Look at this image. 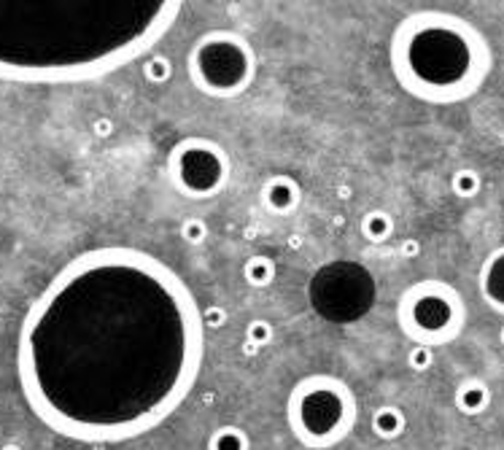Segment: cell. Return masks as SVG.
<instances>
[{
	"label": "cell",
	"instance_id": "1",
	"mask_svg": "<svg viewBox=\"0 0 504 450\" xmlns=\"http://www.w3.org/2000/svg\"><path fill=\"white\" fill-rule=\"evenodd\" d=\"M202 353V310L181 275L146 251L105 246L68 262L30 305L17 375L52 431L116 442L178 410Z\"/></svg>",
	"mask_w": 504,
	"mask_h": 450
},
{
	"label": "cell",
	"instance_id": "2",
	"mask_svg": "<svg viewBox=\"0 0 504 450\" xmlns=\"http://www.w3.org/2000/svg\"><path fill=\"white\" fill-rule=\"evenodd\" d=\"M178 17L176 0H0V79H100L154 49Z\"/></svg>",
	"mask_w": 504,
	"mask_h": 450
},
{
	"label": "cell",
	"instance_id": "3",
	"mask_svg": "<svg viewBox=\"0 0 504 450\" xmlns=\"http://www.w3.org/2000/svg\"><path fill=\"white\" fill-rule=\"evenodd\" d=\"M391 68L410 95L445 102L466 98L480 86L488 57L480 36L461 20L418 14L397 27Z\"/></svg>",
	"mask_w": 504,
	"mask_h": 450
},
{
	"label": "cell",
	"instance_id": "4",
	"mask_svg": "<svg viewBox=\"0 0 504 450\" xmlns=\"http://www.w3.org/2000/svg\"><path fill=\"white\" fill-rule=\"evenodd\" d=\"M356 396L335 375H307L289 396V429L305 448L323 450L343 442L356 424Z\"/></svg>",
	"mask_w": 504,
	"mask_h": 450
},
{
	"label": "cell",
	"instance_id": "5",
	"mask_svg": "<svg viewBox=\"0 0 504 450\" xmlns=\"http://www.w3.org/2000/svg\"><path fill=\"white\" fill-rule=\"evenodd\" d=\"M189 79L205 98H240L257 79L254 46L232 30H213L202 36L189 52Z\"/></svg>",
	"mask_w": 504,
	"mask_h": 450
},
{
	"label": "cell",
	"instance_id": "6",
	"mask_svg": "<svg viewBox=\"0 0 504 450\" xmlns=\"http://www.w3.org/2000/svg\"><path fill=\"white\" fill-rule=\"evenodd\" d=\"M399 324L418 346L445 343L459 334L461 300L445 284H415L399 302Z\"/></svg>",
	"mask_w": 504,
	"mask_h": 450
},
{
	"label": "cell",
	"instance_id": "7",
	"mask_svg": "<svg viewBox=\"0 0 504 450\" xmlns=\"http://www.w3.org/2000/svg\"><path fill=\"white\" fill-rule=\"evenodd\" d=\"M167 176L183 197H216L229 178V160L219 143L208 138H186L173 146Z\"/></svg>",
	"mask_w": 504,
	"mask_h": 450
},
{
	"label": "cell",
	"instance_id": "8",
	"mask_svg": "<svg viewBox=\"0 0 504 450\" xmlns=\"http://www.w3.org/2000/svg\"><path fill=\"white\" fill-rule=\"evenodd\" d=\"M300 197H303L300 184L294 178H289V176H273V178H267V184L262 189L264 205L273 213H281V216L291 213L300 205Z\"/></svg>",
	"mask_w": 504,
	"mask_h": 450
},
{
	"label": "cell",
	"instance_id": "9",
	"mask_svg": "<svg viewBox=\"0 0 504 450\" xmlns=\"http://www.w3.org/2000/svg\"><path fill=\"white\" fill-rule=\"evenodd\" d=\"M372 431L381 440H397L404 431V412L394 405H383L372 412Z\"/></svg>",
	"mask_w": 504,
	"mask_h": 450
},
{
	"label": "cell",
	"instance_id": "10",
	"mask_svg": "<svg viewBox=\"0 0 504 450\" xmlns=\"http://www.w3.org/2000/svg\"><path fill=\"white\" fill-rule=\"evenodd\" d=\"M488 402H491V391L485 389L480 380H466L456 391V405L461 412H469V415L483 412L488 408Z\"/></svg>",
	"mask_w": 504,
	"mask_h": 450
},
{
	"label": "cell",
	"instance_id": "11",
	"mask_svg": "<svg viewBox=\"0 0 504 450\" xmlns=\"http://www.w3.org/2000/svg\"><path fill=\"white\" fill-rule=\"evenodd\" d=\"M208 450H251V437L240 426H222L211 434Z\"/></svg>",
	"mask_w": 504,
	"mask_h": 450
},
{
	"label": "cell",
	"instance_id": "12",
	"mask_svg": "<svg viewBox=\"0 0 504 450\" xmlns=\"http://www.w3.org/2000/svg\"><path fill=\"white\" fill-rule=\"evenodd\" d=\"M391 232H394V222L383 210H369L362 219V235L369 243H383L391 238Z\"/></svg>",
	"mask_w": 504,
	"mask_h": 450
},
{
	"label": "cell",
	"instance_id": "13",
	"mask_svg": "<svg viewBox=\"0 0 504 450\" xmlns=\"http://www.w3.org/2000/svg\"><path fill=\"white\" fill-rule=\"evenodd\" d=\"M243 275H245V281H248L251 286L264 288L270 286L273 278H275V265H273V259H267V256H251V259L243 265Z\"/></svg>",
	"mask_w": 504,
	"mask_h": 450
},
{
	"label": "cell",
	"instance_id": "14",
	"mask_svg": "<svg viewBox=\"0 0 504 450\" xmlns=\"http://www.w3.org/2000/svg\"><path fill=\"white\" fill-rule=\"evenodd\" d=\"M143 76L151 84H165L173 76V65L165 54H148L143 60Z\"/></svg>",
	"mask_w": 504,
	"mask_h": 450
},
{
	"label": "cell",
	"instance_id": "15",
	"mask_svg": "<svg viewBox=\"0 0 504 450\" xmlns=\"http://www.w3.org/2000/svg\"><path fill=\"white\" fill-rule=\"evenodd\" d=\"M245 337H248V350L254 353V348H259V346H267L270 340H273V327H270V321H264V318H254L248 329H245Z\"/></svg>",
	"mask_w": 504,
	"mask_h": 450
},
{
	"label": "cell",
	"instance_id": "16",
	"mask_svg": "<svg viewBox=\"0 0 504 450\" xmlns=\"http://www.w3.org/2000/svg\"><path fill=\"white\" fill-rule=\"evenodd\" d=\"M453 192H456L459 197H475V194L480 192L478 173H475V170H459V173L453 176Z\"/></svg>",
	"mask_w": 504,
	"mask_h": 450
},
{
	"label": "cell",
	"instance_id": "17",
	"mask_svg": "<svg viewBox=\"0 0 504 450\" xmlns=\"http://www.w3.org/2000/svg\"><path fill=\"white\" fill-rule=\"evenodd\" d=\"M181 235L186 243L200 246V243H205V238H208V226H205L202 219H186L181 226Z\"/></svg>",
	"mask_w": 504,
	"mask_h": 450
},
{
	"label": "cell",
	"instance_id": "18",
	"mask_svg": "<svg viewBox=\"0 0 504 450\" xmlns=\"http://www.w3.org/2000/svg\"><path fill=\"white\" fill-rule=\"evenodd\" d=\"M432 362H434V353H432V348H426V346H415V348L410 350V356H407V364L415 369V372L429 369Z\"/></svg>",
	"mask_w": 504,
	"mask_h": 450
},
{
	"label": "cell",
	"instance_id": "19",
	"mask_svg": "<svg viewBox=\"0 0 504 450\" xmlns=\"http://www.w3.org/2000/svg\"><path fill=\"white\" fill-rule=\"evenodd\" d=\"M224 321H227L224 307H208V310L202 313V324H205V329H222Z\"/></svg>",
	"mask_w": 504,
	"mask_h": 450
},
{
	"label": "cell",
	"instance_id": "20",
	"mask_svg": "<svg viewBox=\"0 0 504 450\" xmlns=\"http://www.w3.org/2000/svg\"><path fill=\"white\" fill-rule=\"evenodd\" d=\"M407 256H413V254H418V243L415 240H410V243H404V248H402Z\"/></svg>",
	"mask_w": 504,
	"mask_h": 450
},
{
	"label": "cell",
	"instance_id": "21",
	"mask_svg": "<svg viewBox=\"0 0 504 450\" xmlns=\"http://www.w3.org/2000/svg\"><path fill=\"white\" fill-rule=\"evenodd\" d=\"M0 450H24V448H22V445H17V442H6V445H3Z\"/></svg>",
	"mask_w": 504,
	"mask_h": 450
},
{
	"label": "cell",
	"instance_id": "22",
	"mask_svg": "<svg viewBox=\"0 0 504 450\" xmlns=\"http://www.w3.org/2000/svg\"><path fill=\"white\" fill-rule=\"evenodd\" d=\"M502 343H504V329H502Z\"/></svg>",
	"mask_w": 504,
	"mask_h": 450
}]
</instances>
